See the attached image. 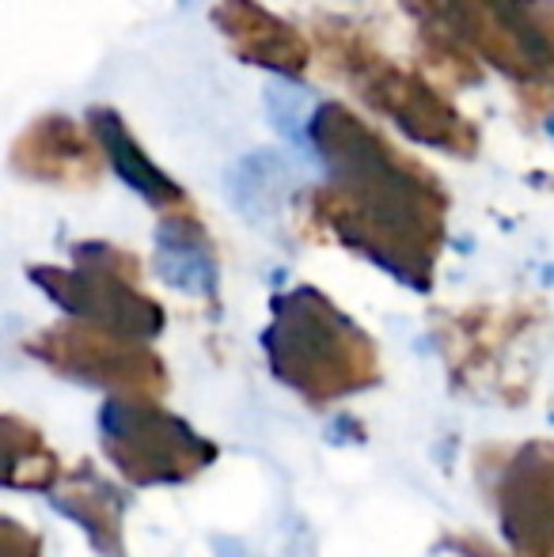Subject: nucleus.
Here are the masks:
<instances>
[{
  "mask_svg": "<svg viewBox=\"0 0 554 557\" xmlns=\"http://www.w3.org/2000/svg\"><path fill=\"white\" fill-rule=\"evenodd\" d=\"M494 505L513 557H554V441H528L509 455Z\"/></svg>",
  "mask_w": 554,
  "mask_h": 557,
  "instance_id": "nucleus-8",
  "label": "nucleus"
},
{
  "mask_svg": "<svg viewBox=\"0 0 554 557\" xmlns=\"http://www.w3.org/2000/svg\"><path fill=\"white\" fill-rule=\"evenodd\" d=\"M156 270L168 285L183 288L194 296H213L217 293V255L209 243L206 227L198 216L186 213L163 216L160 232H156Z\"/></svg>",
  "mask_w": 554,
  "mask_h": 557,
  "instance_id": "nucleus-13",
  "label": "nucleus"
},
{
  "mask_svg": "<svg viewBox=\"0 0 554 557\" xmlns=\"http://www.w3.org/2000/svg\"><path fill=\"white\" fill-rule=\"evenodd\" d=\"M421 30L467 46L520 84H554V53L540 27V0H403Z\"/></svg>",
  "mask_w": 554,
  "mask_h": 557,
  "instance_id": "nucleus-5",
  "label": "nucleus"
},
{
  "mask_svg": "<svg viewBox=\"0 0 554 557\" xmlns=\"http://www.w3.org/2000/svg\"><path fill=\"white\" fill-rule=\"evenodd\" d=\"M319 42L331 58V69H338L354 84L365 107L387 114L410 140L441 148L448 156H475L479 129L429 81L392 65L361 30L346 27L342 20H327L319 23Z\"/></svg>",
  "mask_w": 554,
  "mask_h": 557,
  "instance_id": "nucleus-3",
  "label": "nucleus"
},
{
  "mask_svg": "<svg viewBox=\"0 0 554 557\" xmlns=\"http://www.w3.org/2000/svg\"><path fill=\"white\" fill-rule=\"evenodd\" d=\"M213 23L247 65L270 69L281 76H304L308 69L311 42L259 0H217Z\"/></svg>",
  "mask_w": 554,
  "mask_h": 557,
  "instance_id": "nucleus-10",
  "label": "nucleus"
},
{
  "mask_svg": "<svg viewBox=\"0 0 554 557\" xmlns=\"http://www.w3.org/2000/svg\"><path fill=\"white\" fill-rule=\"evenodd\" d=\"M0 557H42V535L4 516L0 520Z\"/></svg>",
  "mask_w": 554,
  "mask_h": 557,
  "instance_id": "nucleus-15",
  "label": "nucleus"
},
{
  "mask_svg": "<svg viewBox=\"0 0 554 557\" xmlns=\"http://www.w3.org/2000/svg\"><path fill=\"white\" fill-rule=\"evenodd\" d=\"M99 444L130 485H178L217 459V444L190 421L163 410L160 398H107Z\"/></svg>",
  "mask_w": 554,
  "mask_h": 557,
  "instance_id": "nucleus-6",
  "label": "nucleus"
},
{
  "mask_svg": "<svg viewBox=\"0 0 554 557\" xmlns=\"http://www.w3.org/2000/svg\"><path fill=\"white\" fill-rule=\"evenodd\" d=\"M88 129H91V137H96V145L103 148V160L119 171L122 183L134 186L148 206L163 209L168 216L190 209L186 190L148 160L145 148H140L137 137L130 133V125L122 122V114H114L111 107H96V111H88Z\"/></svg>",
  "mask_w": 554,
  "mask_h": 557,
  "instance_id": "nucleus-12",
  "label": "nucleus"
},
{
  "mask_svg": "<svg viewBox=\"0 0 554 557\" xmlns=\"http://www.w3.org/2000/svg\"><path fill=\"white\" fill-rule=\"evenodd\" d=\"M4 429V485L8 490H38L53 493L65 478L61 459L50 451V444L42 441L30 421H23L20 413H4L0 421Z\"/></svg>",
  "mask_w": 554,
  "mask_h": 557,
  "instance_id": "nucleus-14",
  "label": "nucleus"
},
{
  "mask_svg": "<svg viewBox=\"0 0 554 557\" xmlns=\"http://www.w3.org/2000/svg\"><path fill=\"white\" fill-rule=\"evenodd\" d=\"M262 349L270 372L316 410L380 383L377 342L311 285L281 293L270 304Z\"/></svg>",
  "mask_w": 554,
  "mask_h": 557,
  "instance_id": "nucleus-2",
  "label": "nucleus"
},
{
  "mask_svg": "<svg viewBox=\"0 0 554 557\" xmlns=\"http://www.w3.org/2000/svg\"><path fill=\"white\" fill-rule=\"evenodd\" d=\"M30 281L69 319L134 342H152L168 323L160 300L140 288V262L111 243H76L73 265H35Z\"/></svg>",
  "mask_w": 554,
  "mask_h": 557,
  "instance_id": "nucleus-4",
  "label": "nucleus"
},
{
  "mask_svg": "<svg viewBox=\"0 0 554 557\" xmlns=\"http://www.w3.org/2000/svg\"><path fill=\"white\" fill-rule=\"evenodd\" d=\"M540 27H543V38H547V46L554 53V0H540Z\"/></svg>",
  "mask_w": 554,
  "mask_h": 557,
  "instance_id": "nucleus-16",
  "label": "nucleus"
},
{
  "mask_svg": "<svg viewBox=\"0 0 554 557\" xmlns=\"http://www.w3.org/2000/svg\"><path fill=\"white\" fill-rule=\"evenodd\" d=\"M311 145L331 171V183L311 194L319 224L403 285L426 293L448 213L441 183L342 103L316 111Z\"/></svg>",
  "mask_w": 554,
  "mask_h": 557,
  "instance_id": "nucleus-1",
  "label": "nucleus"
},
{
  "mask_svg": "<svg viewBox=\"0 0 554 557\" xmlns=\"http://www.w3.org/2000/svg\"><path fill=\"white\" fill-rule=\"evenodd\" d=\"M53 508L76 523L103 557H126V497L114 482H107L91 462L65 470L61 485L50 493Z\"/></svg>",
  "mask_w": 554,
  "mask_h": 557,
  "instance_id": "nucleus-11",
  "label": "nucleus"
},
{
  "mask_svg": "<svg viewBox=\"0 0 554 557\" xmlns=\"http://www.w3.org/2000/svg\"><path fill=\"white\" fill-rule=\"evenodd\" d=\"M103 148L91 129H81L65 114H42L20 133L12 148V168L35 183L53 186H91L103 171Z\"/></svg>",
  "mask_w": 554,
  "mask_h": 557,
  "instance_id": "nucleus-9",
  "label": "nucleus"
},
{
  "mask_svg": "<svg viewBox=\"0 0 554 557\" xmlns=\"http://www.w3.org/2000/svg\"><path fill=\"white\" fill-rule=\"evenodd\" d=\"M27 352L65 380L107 387L114 398H163L171 387L168 364L148 342L99 331L76 319L46 326L27 342Z\"/></svg>",
  "mask_w": 554,
  "mask_h": 557,
  "instance_id": "nucleus-7",
  "label": "nucleus"
}]
</instances>
